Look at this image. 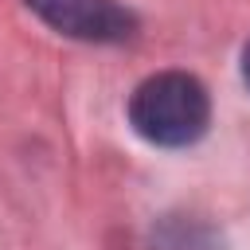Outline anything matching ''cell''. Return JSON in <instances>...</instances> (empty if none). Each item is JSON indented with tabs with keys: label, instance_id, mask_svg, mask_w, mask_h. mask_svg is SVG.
<instances>
[{
	"label": "cell",
	"instance_id": "2",
	"mask_svg": "<svg viewBox=\"0 0 250 250\" xmlns=\"http://www.w3.org/2000/svg\"><path fill=\"white\" fill-rule=\"evenodd\" d=\"M23 4L47 27L86 43H121L137 27V20L113 0H23Z\"/></svg>",
	"mask_w": 250,
	"mask_h": 250
},
{
	"label": "cell",
	"instance_id": "1",
	"mask_svg": "<svg viewBox=\"0 0 250 250\" xmlns=\"http://www.w3.org/2000/svg\"><path fill=\"white\" fill-rule=\"evenodd\" d=\"M129 121L133 129L160 148H184L195 145L207 133L211 121V98L199 78L184 70H164L145 78L129 98Z\"/></svg>",
	"mask_w": 250,
	"mask_h": 250
},
{
	"label": "cell",
	"instance_id": "4",
	"mask_svg": "<svg viewBox=\"0 0 250 250\" xmlns=\"http://www.w3.org/2000/svg\"><path fill=\"white\" fill-rule=\"evenodd\" d=\"M242 78H246V86H250V43H246V51H242Z\"/></svg>",
	"mask_w": 250,
	"mask_h": 250
},
{
	"label": "cell",
	"instance_id": "3",
	"mask_svg": "<svg viewBox=\"0 0 250 250\" xmlns=\"http://www.w3.org/2000/svg\"><path fill=\"white\" fill-rule=\"evenodd\" d=\"M152 250H223V238L195 219H168L152 230Z\"/></svg>",
	"mask_w": 250,
	"mask_h": 250
}]
</instances>
